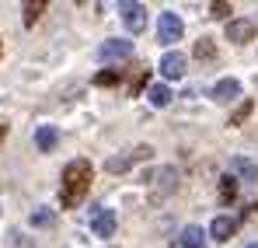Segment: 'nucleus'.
Segmentation results:
<instances>
[{
    "label": "nucleus",
    "mask_w": 258,
    "mask_h": 248,
    "mask_svg": "<svg viewBox=\"0 0 258 248\" xmlns=\"http://www.w3.org/2000/svg\"><path fill=\"white\" fill-rule=\"evenodd\" d=\"M192 53H196V60H213V56H216V45H213V39H206V35H203V39L196 42V49H192Z\"/></svg>",
    "instance_id": "nucleus-19"
},
{
    "label": "nucleus",
    "mask_w": 258,
    "mask_h": 248,
    "mask_svg": "<svg viewBox=\"0 0 258 248\" xmlns=\"http://www.w3.org/2000/svg\"><path fill=\"white\" fill-rule=\"evenodd\" d=\"M251 112H255V102H248V98H244V102H241V105L230 112V123H227V126H244Z\"/></svg>",
    "instance_id": "nucleus-16"
},
{
    "label": "nucleus",
    "mask_w": 258,
    "mask_h": 248,
    "mask_svg": "<svg viewBox=\"0 0 258 248\" xmlns=\"http://www.w3.org/2000/svg\"><path fill=\"white\" fill-rule=\"evenodd\" d=\"M52 224H56V213H52V210L39 207L32 213V227H52Z\"/></svg>",
    "instance_id": "nucleus-20"
},
{
    "label": "nucleus",
    "mask_w": 258,
    "mask_h": 248,
    "mask_svg": "<svg viewBox=\"0 0 258 248\" xmlns=\"http://www.w3.org/2000/svg\"><path fill=\"white\" fill-rule=\"evenodd\" d=\"M119 11H122V21L133 35H140L147 28V7L143 4H119Z\"/></svg>",
    "instance_id": "nucleus-7"
},
{
    "label": "nucleus",
    "mask_w": 258,
    "mask_h": 248,
    "mask_svg": "<svg viewBox=\"0 0 258 248\" xmlns=\"http://www.w3.org/2000/svg\"><path fill=\"white\" fill-rule=\"evenodd\" d=\"M147 98H150V105H154V109H164V105L171 102V87L154 84V87H147Z\"/></svg>",
    "instance_id": "nucleus-14"
},
{
    "label": "nucleus",
    "mask_w": 258,
    "mask_h": 248,
    "mask_svg": "<svg viewBox=\"0 0 258 248\" xmlns=\"http://www.w3.org/2000/svg\"><path fill=\"white\" fill-rule=\"evenodd\" d=\"M234 196H237V178L234 175H223L220 178V203L227 207V203H234Z\"/></svg>",
    "instance_id": "nucleus-15"
},
{
    "label": "nucleus",
    "mask_w": 258,
    "mask_h": 248,
    "mask_svg": "<svg viewBox=\"0 0 258 248\" xmlns=\"http://www.w3.org/2000/svg\"><path fill=\"white\" fill-rule=\"evenodd\" d=\"M119 81H122V70H101V74L94 77V84H98V87H115Z\"/></svg>",
    "instance_id": "nucleus-21"
},
{
    "label": "nucleus",
    "mask_w": 258,
    "mask_h": 248,
    "mask_svg": "<svg viewBox=\"0 0 258 248\" xmlns=\"http://www.w3.org/2000/svg\"><path fill=\"white\" fill-rule=\"evenodd\" d=\"M56 143H59L56 126H35V147H39L42 154H52V151H56Z\"/></svg>",
    "instance_id": "nucleus-12"
},
{
    "label": "nucleus",
    "mask_w": 258,
    "mask_h": 248,
    "mask_svg": "<svg viewBox=\"0 0 258 248\" xmlns=\"http://www.w3.org/2000/svg\"><path fill=\"white\" fill-rule=\"evenodd\" d=\"M4 136H7V123H0V143H4Z\"/></svg>",
    "instance_id": "nucleus-24"
},
{
    "label": "nucleus",
    "mask_w": 258,
    "mask_h": 248,
    "mask_svg": "<svg viewBox=\"0 0 258 248\" xmlns=\"http://www.w3.org/2000/svg\"><path fill=\"white\" fill-rule=\"evenodd\" d=\"M147 81H150V70L143 67V70H136L133 74V81H129V94H140L143 87H147Z\"/></svg>",
    "instance_id": "nucleus-22"
},
{
    "label": "nucleus",
    "mask_w": 258,
    "mask_h": 248,
    "mask_svg": "<svg viewBox=\"0 0 258 248\" xmlns=\"http://www.w3.org/2000/svg\"><path fill=\"white\" fill-rule=\"evenodd\" d=\"M203 245H206V234H203V227L188 224V227L181 231V248H203Z\"/></svg>",
    "instance_id": "nucleus-13"
},
{
    "label": "nucleus",
    "mask_w": 258,
    "mask_h": 248,
    "mask_svg": "<svg viewBox=\"0 0 258 248\" xmlns=\"http://www.w3.org/2000/svg\"><path fill=\"white\" fill-rule=\"evenodd\" d=\"M185 53H178V49H168L164 56H161V74L168 77V81H178L181 74H185Z\"/></svg>",
    "instance_id": "nucleus-8"
},
{
    "label": "nucleus",
    "mask_w": 258,
    "mask_h": 248,
    "mask_svg": "<svg viewBox=\"0 0 258 248\" xmlns=\"http://www.w3.org/2000/svg\"><path fill=\"white\" fill-rule=\"evenodd\" d=\"M248 248H258V245H248Z\"/></svg>",
    "instance_id": "nucleus-25"
},
{
    "label": "nucleus",
    "mask_w": 258,
    "mask_h": 248,
    "mask_svg": "<svg viewBox=\"0 0 258 248\" xmlns=\"http://www.w3.org/2000/svg\"><path fill=\"white\" fill-rule=\"evenodd\" d=\"M234 231H237V220L234 217H216L213 224H210V238L213 241H230Z\"/></svg>",
    "instance_id": "nucleus-11"
},
{
    "label": "nucleus",
    "mask_w": 258,
    "mask_h": 248,
    "mask_svg": "<svg viewBox=\"0 0 258 248\" xmlns=\"http://www.w3.org/2000/svg\"><path fill=\"white\" fill-rule=\"evenodd\" d=\"M115 227H119L115 210H108V207H94V210H91V231H94L98 238H112Z\"/></svg>",
    "instance_id": "nucleus-5"
},
{
    "label": "nucleus",
    "mask_w": 258,
    "mask_h": 248,
    "mask_svg": "<svg viewBox=\"0 0 258 248\" xmlns=\"http://www.w3.org/2000/svg\"><path fill=\"white\" fill-rule=\"evenodd\" d=\"M91 178H94V168L87 158H77L63 168V185H59V207L63 210H77L81 200L87 196L91 189Z\"/></svg>",
    "instance_id": "nucleus-1"
},
{
    "label": "nucleus",
    "mask_w": 258,
    "mask_h": 248,
    "mask_svg": "<svg viewBox=\"0 0 258 248\" xmlns=\"http://www.w3.org/2000/svg\"><path fill=\"white\" fill-rule=\"evenodd\" d=\"M150 154H154V147H133L129 154L108 158V161H105V168H108V175H122V171H129L136 161H150Z\"/></svg>",
    "instance_id": "nucleus-2"
},
{
    "label": "nucleus",
    "mask_w": 258,
    "mask_h": 248,
    "mask_svg": "<svg viewBox=\"0 0 258 248\" xmlns=\"http://www.w3.org/2000/svg\"><path fill=\"white\" fill-rule=\"evenodd\" d=\"M210 14H213V18H227V14H234V7L223 4V0H216V4H210Z\"/></svg>",
    "instance_id": "nucleus-23"
},
{
    "label": "nucleus",
    "mask_w": 258,
    "mask_h": 248,
    "mask_svg": "<svg viewBox=\"0 0 258 248\" xmlns=\"http://www.w3.org/2000/svg\"><path fill=\"white\" fill-rule=\"evenodd\" d=\"M230 168H234L237 175H244V178H258V165L251 161V158H234Z\"/></svg>",
    "instance_id": "nucleus-18"
},
{
    "label": "nucleus",
    "mask_w": 258,
    "mask_h": 248,
    "mask_svg": "<svg viewBox=\"0 0 258 248\" xmlns=\"http://www.w3.org/2000/svg\"><path fill=\"white\" fill-rule=\"evenodd\" d=\"M210 98L220 102V105H227V102H237L241 98V81H234V77H223V81L213 84V91H210Z\"/></svg>",
    "instance_id": "nucleus-9"
},
{
    "label": "nucleus",
    "mask_w": 258,
    "mask_h": 248,
    "mask_svg": "<svg viewBox=\"0 0 258 248\" xmlns=\"http://www.w3.org/2000/svg\"><path fill=\"white\" fill-rule=\"evenodd\" d=\"M126 56H133L129 39H108L105 45H98V60H126Z\"/></svg>",
    "instance_id": "nucleus-10"
},
{
    "label": "nucleus",
    "mask_w": 258,
    "mask_h": 248,
    "mask_svg": "<svg viewBox=\"0 0 258 248\" xmlns=\"http://www.w3.org/2000/svg\"><path fill=\"white\" fill-rule=\"evenodd\" d=\"M174 189H178V171H174V168H161V171L150 178V200H154V203H161Z\"/></svg>",
    "instance_id": "nucleus-4"
},
{
    "label": "nucleus",
    "mask_w": 258,
    "mask_h": 248,
    "mask_svg": "<svg viewBox=\"0 0 258 248\" xmlns=\"http://www.w3.org/2000/svg\"><path fill=\"white\" fill-rule=\"evenodd\" d=\"M258 32V25L251 18H230L227 21V42H237V45H244V42H251Z\"/></svg>",
    "instance_id": "nucleus-6"
},
{
    "label": "nucleus",
    "mask_w": 258,
    "mask_h": 248,
    "mask_svg": "<svg viewBox=\"0 0 258 248\" xmlns=\"http://www.w3.org/2000/svg\"><path fill=\"white\" fill-rule=\"evenodd\" d=\"M21 11H25V28H32V25H35V21H39V18H42L45 4H42V0H28V4H25V7H21Z\"/></svg>",
    "instance_id": "nucleus-17"
},
{
    "label": "nucleus",
    "mask_w": 258,
    "mask_h": 248,
    "mask_svg": "<svg viewBox=\"0 0 258 248\" xmlns=\"http://www.w3.org/2000/svg\"><path fill=\"white\" fill-rule=\"evenodd\" d=\"M185 35V25H181V18L174 14V11H164L161 18H157V39L164 42V45H171Z\"/></svg>",
    "instance_id": "nucleus-3"
}]
</instances>
